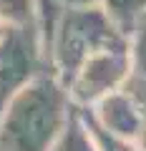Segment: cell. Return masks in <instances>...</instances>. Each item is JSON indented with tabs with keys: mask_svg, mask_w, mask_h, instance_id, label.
I'll return each instance as SVG.
<instances>
[{
	"mask_svg": "<svg viewBox=\"0 0 146 151\" xmlns=\"http://www.w3.org/2000/svg\"><path fill=\"white\" fill-rule=\"evenodd\" d=\"M50 151H101L91 129L86 126V121L81 116V108L73 111V116L68 119L63 134L58 136V141H55V146Z\"/></svg>",
	"mask_w": 146,
	"mask_h": 151,
	"instance_id": "8992f818",
	"label": "cell"
},
{
	"mask_svg": "<svg viewBox=\"0 0 146 151\" xmlns=\"http://www.w3.org/2000/svg\"><path fill=\"white\" fill-rule=\"evenodd\" d=\"M106 48H129V38L116 28L108 13L101 5L65 8L45 45V63L68 83L88 55Z\"/></svg>",
	"mask_w": 146,
	"mask_h": 151,
	"instance_id": "7a4b0ae2",
	"label": "cell"
},
{
	"mask_svg": "<svg viewBox=\"0 0 146 151\" xmlns=\"http://www.w3.org/2000/svg\"><path fill=\"white\" fill-rule=\"evenodd\" d=\"M76 106L53 70H43L15 93L0 119V151H50Z\"/></svg>",
	"mask_w": 146,
	"mask_h": 151,
	"instance_id": "6da1fadb",
	"label": "cell"
},
{
	"mask_svg": "<svg viewBox=\"0 0 146 151\" xmlns=\"http://www.w3.org/2000/svg\"><path fill=\"white\" fill-rule=\"evenodd\" d=\"M131 76L129 48H106L88 55L81 68L65 83L70 103L76 108H91L108 93L126 86Z\"/></svg>",
	"mask_w": 146,
	"mask_h": 151,
	"instance_id": "277c9868",
	"label": "cell"
},
{
	"mask_svg": "<svg viewBox=\"0 0 146 151\" xmlns=\"http://www.w3.org/2000/svg\"><path fill=\"white\" fill-rule=\"evenodd\" d=\"M81 116H83V121H86V126L91 129V134H93V139H96V144H98L101 151H144L139 146V141L121 139V136H114V134H108L106 129H101V126L88 116L86 108H81Z\"/></svg>",
	"mask_w": 146,
	"mask_h": 151,
	"instance_id": "9c48e42d",
	"label": "cell"
},
{
	"mask_svg": "<svg viewBox=\"0 0 146 151\" xmlns=\"http://www.w3.org/2000/svg\"><path fill=\"white\" fill-rule=\"evenodd\" d=\"M0 20L8 28H38L33 0H0Z\"/></svg>",
	"mask_w": 146,
	"mask_h": 151,
	"instance_id": "ba28073f",
	"label": "cell"
},
{
	"mask_svg": "<svg viewBox=\"0 0 146 151\" xmlns=\"http://www.w3.org/2000/svg\"><path fill=\"white\" fill-rule=\"evenodd\" d=\"M86 111L101 129L108 131V134L121 136V139L139 141L141 129H144V111H141V106L126 93V88H119V91L108 93L106 98H101L96 106L86 108Z\"/></svg>",
	"mask_w": 146,
	"mask_h": 151,
	"instance_id": "5b68a950",
	"label": "cell"
},
{
	"mask_svg": "<svg viewBox=\"0 0 146 151\" xmlns=\"http://www.w3.org/2000/svg\"><path fill=\"white\" fill-rule=\"evenodd\" d=\"M43 70L50 68L43 55L40 30L35 25L8 28L0 40V119L15 93Z\"/></svg>",
	"mask_w": 146,
	"mask_h": 151,
	"instance_id": "3957f363",
	"label": "cell"
},
{
	"mask_svg": "<svg viewBox=\"0 0 146 151\" xmlns=\"http://www.w3.org/2000/svg\"><path fill=\"white\" fill-rule=\"evenodd\" d=\"M98 3L126 38L131 35L136 23L146 15V0H98Z\"/></svg>",
	"mask_w": 146,
	"mask_h": 151,
	"instance_id": "52a82bcc",
	"label": "cell"
},
{
	"mask_svg": "<svg viewBox=\"0 0 146 151\" xmlns=\"http://www.w3.org/2000/svg\"><path fill=\"white\" fill-rule=\"evenodd\" d=\"M129 60H131V76L146 78V15L136 23V28L129 35Z\"/></svg>",
	"mask_w": 146,
	"mask_h": 151,
	"instance_id": "30bf717a",
	"label": "cell"
},
{
	"mask_svg": "<svg viewBox=\"0 0 146 151\" xmlns=\"http://www.w3.org/2000/svg\"><path fill=\"white\" fill-rule=\"evenodd\" d=\"M5 30H8V25L3 20H0V40H3V35H5Z\"/></svg>",
	"mask_w": 146,
	"mask_h": 151,
	"instance_id": "8fae6325",
	"label": "cell"
}]
</instances>
